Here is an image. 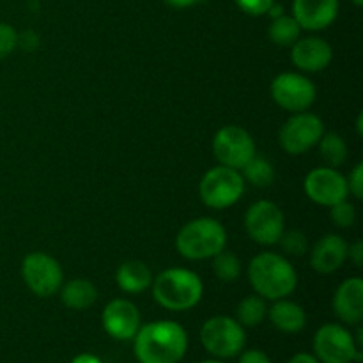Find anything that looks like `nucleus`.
Returning <instances> with one entry per match:
<instances>
[{"label": "nucleus", "mask_w": 363, "mask_h": 363, "mask_svg": "<svg viewBox=\"0 0 363 363\" xmlns=\"http://www.w3.org/2000/svg\"><path fill=\"white\" fill-rule=\"evenodd\" d=\"M201 342L211 357L218 360H229L236 358L245 350L247 332L234 318L215 315L202 325Z\"/></svg>", "instance_id": "nucleus-5"}, {"label": "nucleus", "mask_w": 363, "mask_h": 363, "mask_svg": "<svg viewBox=\"0 0 363 363\" xmlns=\"http://www.w3.org/2000/svg\"><path fill=\"white\" fill-rule=\"evenodd\" d=\"M234 2L243 13L250 14V16H262L268 13L275 0H234Z\"/></svg>", "instance_id": "nucleus-30"}, {"label": "nucleus", "mask_w": 363, "mask_h": 363, "mask_svg": "<svg viewBox=\"0 0 363 363\" xmlns=\"http://www.w3.org/2000/svg\"><path fill=\"white\" fill-rule=\"evenodd\" d=\"M287 363H321V362H319L318 358L311 353H298V354H294V357L291 358Z\"/></svg>", "instance_id": "nucleus-36"}, {"label": "nucleus", "mask_w": 363, "mask_h": 363, "mask_svg": "<svg viewBox=\"0 0 363 363\" xmlns=\"http://www.w3.org/2000/svg\"><path fill=\"white\" fill-rule=\"evenodd\" d=\"M213 273L222 282H236L241 275V261L233 252L222 250L213 257Z\"/></svg>", "instance_id": "nucleus-26"}, {"label": "nucleus", "mask_w": 363, "mask_h": 363, "mask_svg": "<svg viewBox=\"0 0 363 363\" xmlns=\"http://www.w3.org/2000/svg\"><path fill=\"white\" fill-rule=\"evenodd\" d=\"M188 351V333L176 321H152L138 328L133 353L138 363H179Z\"/></svg>", "instance_id": "nucleus-1"}, {"label": "nucleus", "mask_w": 363, "mask_h": 363, "mask_svg": "<svg viewBox=\"0 0 363 363\" xmlns=\"http://www.w3.org/2000/svg\"><path fill=\"white\" fill-rule=\"evenodd\" d=\"M325 133V123L319 116L311 112L293 113L279 131V144L287 155L300 156L311 151Z\"/></svg>", "instance_id": "nucleus-8"}, {"label": "nucleus", "mask_w": 363, "mask_h": 363, "mask_svg": "<svg viewBox=\"0 0 363 363\" xmlns=\"http://www.w3.org/2000/svg\"><path fill=\"white\" fill-rule=\"evenodd\" d=\"M199 194L204 206L222 211L240 202L243 197L245 179L240 170L223 165L213 167L202 176Z\"/></svg>", "instance_id": "nucleus-6"}, {"label": "nucleus", "mask_w": 363, "mask_h": 363, "mask_svg": "<svg viewBox=\"0 0 363 363\" xmlns=\"http://www.w3.org/2000/svg\"><path fill=\"white\" fill-rule=\"evenodd\" d=\"M201 363H227V362L218 360V358H215V360H206V362H201Z\"/></svg>", "instance_id": "nucleus-38"}, {"label": "nucleus", "mask_w": 363, "mask_h": 363, "mask_svg": "<svg viewBox=\"0 0 363 363\" xmlns=\"http://www.w3.org/2000/svg\"><path fill=\"white\" fill-rule=\"evenodd\" d=\"M240 360L238 363H272L269 360L268 354L261 350H248V351H241L240 354Z\"/></svg>", "instance_id": "nucleus-32"}, {"label": "nucleus", "mask_w": 363, "mask_h": 363, "mask_svg": "<svg viewBox=\"0 0 363 363\" xmlns=\"http://www.w3.org/2000/svg\"><path fill=\"white\" fill-rule=\"evenodd\" d=\"M339 0H294L293 16L301 30H325L339 16Z\"/></svg>", "instance_id": "nucleus-16"}, {"label": "nucleus", "mask_w": 363, "mask_h": 363, "mask_svg": "<svg viewBox=\"0 0 363 363\" xmlns=\"http://www.w3.org/2000/svg\"><path fill=\"white\" fill-rule=\"evenodd\" d=\"M60 301L71 311H87L98 300V289L87 279H73L62 284L59 289Z\"/></svg>", "instance_id": "nucleus-21"}, {"label": "nucleus", "mask_w": 363, "mask_h": 363, "mask_svg": "<svg viewBox=\"0 0 363 363\" xmlns=\"http://www.w3.org/2000/svg\"><path fill=\"white\" fill-rule=\"evenodd\" d=\"M332 59V45L319 35L300 38L291 46V60L303 73H319L330 66Z\"/></svg>", "instance_id": "nucleus-15"}, {"label": "nucleus", "mask_w": 363, "mask_h": 363, "mask_svg": "<svg viewBox=\"0 0 363 363\" xmlns=\"http://www.w3.org/2000/svg\"><path fill=\"white\" fill-rule=\"evenodd\" d=\"M71 363H103V360L92 353H82V354H77V357L71 360Z\"/></svg>", "instance_id": "nucleus-35"}, {"label": "nucleus", "mask_w": 363, "mask_h": 363, "mask_svg": "<svg viewBox=\"0 0 363 363\" xmlns=\"http://www.w3.org/2000/svg\"><path fill=\"white\" fill-rule=\"evenodd\" d=\"M266 315H268V305H266L264 298H261L259 294H248L238 303L234 319L243 328H255L264 321Z\"/></svg>", "instance_id": "nucleus-22"}, {"label": "nucleus", "mask_w": 363, "mask_h": 363, "mask_svg": "<svg viewBox=\"0 0 363 363\" xmlns=\"http://www.w3.org/2000/svg\"><path fill=\"white\" fill-rule=\"evenodd\" d=\"M333 312L342 323L358 326L363 319V280L351 277L337 287L332 300Z\"/></svg>", "instance_id": "nucleus-18"}, {"label": "nucleus", "mask_w": 363, "mask_h": 363, "mask_svg": "<svg viewBox=\"0 0 363 363\" xmlns=\"http://www.w3.org/2000/svg\"><path fill=\"white\" fill-rule=\"evenodd\" d=\"M152 272L142 261H126L117 268L116 282L121 291L128 294H140L152 284Z\"/></svg>", "instance_id": "nucleus-20"}, {"label": "nucleus", "mask_w": 363, "mask_h": 363, "mask_svg": "<svg viewBox=\"0 0 363 363\" xmlns=\"http://www.w3.org/2000/svg\"><path fill=\"white\" fill-rule=\"evenodd\" d=\"M248 282L264 300L289 298L298 286V273L289 259L275 252H261L248 264Z\"/></svg>", "instance_id": "nucleus-2"}, {"label": "nucleus", "mask_w": 363, "mask_h": 363, "mask_svg": "<svg viewBox=\"0 0 363 363\" xmlns=\"http://www.w3.org/2000/svg\"><path fill=\"white\" fill-rule=\"evenodd\" d=\"M245 230L252 241L262 247L279 243L286 230V216L282 209L272 201H257L245 213Z\"/></svg>", "instance_id": "nucleus-11"}, {"label": "nucleus", "mask_w": 363, "mask_h": 363, "mask_svg": "<svg viewBox=\"0 0 363 363\" xmlns=\"http://www.w3.org/2000/svg\"><path fill=\"white\" fill-rule=\"evenodd\" d=\"M21 279L25 286L39 298L59 293L64 284V272L59 261L45 252H30L21 262Z\"/></svg>", "instance_id": "nucleus-9"}, {"label": "nucleus", "mask_w": 363, "mask_h": 363, "mask_svg": "<svg viewBox=\"0 0 363 363\" xmlns=\"http://www.w3.org/2000/svg\"><path fill=\"white\" fill-rule=\"evenodd\" d=\"M305 195L314 204L332 208L340 201H346L350 190H347V179L333 167H318L305 176L303 181Z\"/></svg>", "instance_id": "nucleus-13"}, {"label": "nucleus", "mask_w": 363, "mask_h": 363, "mask_svg": "<svg viewBox=\"0 0 363 363\" xmlns=\"http://www.w3.org/2000/svg\"><path fill=\"white\" fill-rule=\"evenodd\" d=\"M213 155L220 165L241 170L255 156V142L245 128L229 124L213 137Z\"/></svg>", "instance_id": "nucleus-12"}, {"label": "nucleus", "mask_w": 363, "mask_h": 363, "mask_svg": "<svg viewBox=\"0 0 363 363\" xmlns=\"http://www.w3.org/2000/svg\"><path fill=\"white\" fill-rule=\"evenodd\" d=\"M241 176H243L245 183H250L257 188H268L272 186L273 181H275L277 172L275 167L269 160L261 158V156L255 155L243 169L240 170Z\"/></svg>", "instance_id": "nucleus-24"}, {"label": "nucleus", "mask_w": 363, "mask_h": 363, "mask_svg": "<svg viewBox=\"0 0 363 363\" xmlns=\"http://www.w3.org/2000/svg\"><path fill=\"white\" fill-rule=\"evenodd\" d=\"M167 6L174 7V9H186V7H194L197 4L204 2V0H163Z\"/></svg>", "instance_id": "nucleus-34"}, {"label": "nucleus", "mask_w": 363, "mask_h": 363, "mask_svg": "<svg viewBox=\"0 0 363 363\" xmlns=\"http://www.w3.org/2000/svg\"><path fill=\"white\" fill-rule=\"evenodd\" d=\"M347 259H351V262H353L357 268H362V264H363V243L360 240L354 241L353 245H350V247H347Z\"/></svg>", "instance_id": "nucleus-33"}, {"label": "nucleus", "mask_w": 363, "mask_h": 363, "mask_svg": "<svg viewBox=\"0 0 363 363\" xmlns=\"http://www.w3.org/2000/svg\"><path fill=\"white\" fill-rule=\"evenodd\" d=\"M269 41L279 46H293L301 38V27L293 14H280L273 18L268 27Z\"/></svg>", "instance_id": "nucleus-23"}, {"label": "nucleus", "mask_w": 363, "mask_h": 363, "mask_svg": "<svg viewBox=\"0 0 363 363\" xmlns=\"http://www.w3.org/2000/svg\"><path fill=\"white\" fill-rule=\"evenodd\" d=\"M103 330L116 340H133L140 328V312L137 305L124 298L112 300L101 314Z\"/></svg>", "instance_id": "nucleus-14"}, {"label": "nucleus", "mask_w": 363, "mask_h": 363, "mask_svg": "<svg viewBox=\"0 0 363 363\" xmlns=\"http://www.w3.org/2000/svg\"><path fill=\"white\" fill-rule=\"evenodd\" d=\"M20 35L14 30L13 25L9 23H0V60L9 57L18 46Z\"/></svg>", "instance_id": "nucleus-29"}, {"label": "nucleus", "mask_w": 363, "mask_h": 363, "mask_svg": "<svg viewBox=\"0 0 363 363\" xmlns=\"http://www.w3.org/2000/svg\"><path fill=\"white\" fill-rule=\"evenodd\" d=\"M353 4H354V6H357V7H362V6H363V0H353Z\"/></svg>", "instance_id": "nucleus-39"}, {"label": "nucleus", "mask_w": 363, "mask_h": 363, "mask_svg": "<svg viewBox=\"0 0 363 363\" xmlns=\"http://www.w3.org/2000/svg\"><path fill=\"white\" fill-rule=\"evenodd\" d=\"M330 220L333 222V225L339 227V229H350L357 222V208H354L353 202L340 201L339 204L332 206L330 208Z\"/></svg>", "instance_id": "nucleus-28"}, {"label": "nucleus", "mask_w": 363, "mask_h": 363, "mask_svg": "<svg viewBox=\"0 0 363 363\" xmlns=\"http://www.w3.org/2000/svg\"><path fill=\"white\" fill-rule=\"evenodd\" d=\"M319 156L326 167H337L344 165L347 160V144L339 133H323L321 140L318 142Z\"/></svg>", "instance_id": "nucleus-25"}, {"label": "nucleus", "mask_w": 363, "mask_h": 363, "mask_svg": "<svg viewBox=\"0 0 363 363\" xmlns=\"http://www.w3.org/2000/svg\"><path fill=\"white\" fill-rule=\"evenodd\" d=\"M227 230L218 220L201 216L190 220L176 236V250L188 261H206L225 250Z\"/></svg>", "instance_id": "nucleus-4"}, {"label": "nucleus", "mask_w": 363, "mask_h": 363, "mask_svg": "<svg viewBox=\"0 0 363 363\" xmlns=\"http://www.w3.org/2000/svg\"><path fill=\"white\" fill-rule=\"evenodd\" d=\"M347 179V190L354 199L362 201L363 199V163H357L350 172Z\"/></svg>", "instance_id": "nucleus-31"}, {"label": "nucleus", "mask_w": 363, "mask_h": 363, "mask_svg": "<svg viewBox=\"0 0 363 363\" xmlns=\"http://www.w3.org/2000/svg\"><path fill=\"white\" fill-rule=\"evenodd\" d=\"M347 241L339 234H326L311 250V266L319 275L339 272L347 261Z\"/></svg>", "instance_id": "nucleus-17"}, {"label": "nucleus", "mask_w": 363, "mask_h": 363, "mask_svg": "<svg viewBox=\"0 0 363 363\" xmlns=\"http://www.w3.org/2000/svg\"><path fill=\"white\" fill-rule=\"evenodd\" d=\"M280 247L286 252L287 255H293V257H301L308 252V240L301 230H284V234L279 240Z\"/></svg>", "instance_id": "nucleus-27"}, {"label": "nucleus", "mask_w": 363, "mask_h": 363, "mask_svg": "<svg viewBox=\"0 0 363 363\" xmlns=\"http://www.w3.org/2000/svg\"><path fill=\"white\" fill-rule=\"evenodd\" d=\"M269 94L280 108L291 113H298L305 112L314 105L318 89H315L314 82L305 74L286 71L273 78L272 85H269Z\"/></svg>", "instance_id": "nucleus-10"}, {"label": "nucleus", "mask_w": 363, "mask_h": 363, "mask_svg": "<svg viewBox=\"0 0 363 363\" xmlns=\"http://www.w3.org/2000/svg\"><path fill=\"white\" fill-rule=\"evenodd\" d=\"M362 123H363V116L360 113V116H358V119H357V128H358V135H362L363 133V130H362Z\"/></svg>", "instance_id": "nucleus-37"}, {"label": "nucleus", "mask_w": 363, "mask_h": 363, "mask_svg": "<svg viewBox=\"0 0 363 363\" xmlns=\"http://www.w3.org/2000/svg\"><path fill=\"white\" fill-rule=\"evenodd\" d=\"M314 357L321 363L362 362L363 353L346 326L326 323L314 333Z\"/></svg>", "instance_id": "nucleus-7"}, {"label": "nucleus", "mask_w": 363, "mask_h": 363, "mask_svg": "<svg viewBox=\"0 0 363 363\" xmlns=\"http://www.w3.org/2000/svg\"><path fill=\"white\" fill-rule=\"evenodd\" d=\"M152 296L170 312H186L197 307L204 294L201 277L186 268H169L152 279Z\"/></svg>", "instance_id": "nucleus-3"}, {"label": "nucleus", "mask_w": 363, "mask_h": 363, "mask_svg": "<svg viewBox=\"0 0 363 363\" xmlns=\"http://www.w3.org/2000/svg\"><path fill=\"white\" fill-rule=\"evenodd\" d=\"M268 318L279 332L289 333V335L300 333L307 325L305 308L296 301L287 300V298L273 301L272 307L268 308Z\"/></svg>", "instance_id": "nucleus-19"}]
</instances>
